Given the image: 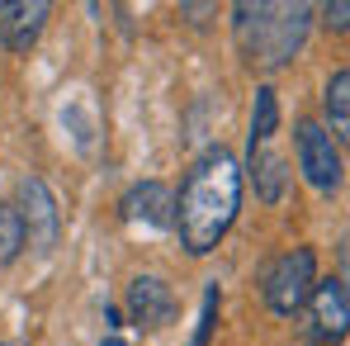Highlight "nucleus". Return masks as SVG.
I'll use <instances>...</instances> for the list:
<instances>
[{
	"mask_svg": "<svg viewBox=\"0 0 350 346\" xmlns=\"http://www.w3.org/2000/svg\"><path fill=\"white\" fill-rule=\"evenodd\" d=\"M100 346H128V342H123V337H105Z\"/></svg>",
	"mask_w": 350,
	"mask_h": 346,
	"instance_id": "nucleus-16",
	"label": "nucleus"
},
{
	"mask_svg": "<svg viewBox=\"0 0 350 346\" xmlns=\"http://www.w3.org/2000/svg\"><path fill=\"white\" fill-rule=\"evenodd\" d=\"M346 14H350L346 0H332V5H322V24H327V29H336V34H346V24H350Z\"/></svg>",
	"mask_w": 350,
	"mask_h": 346,
	"instance_id": "nucleus-15",
	"label": "nucleus"
},
{
	"mask_svg": "<svg viewBox=\"0 0 350 346\" xmlns=\"http://www.w3.org/2000/svg\"><path fill=\"white\" fill-rule=\"evenodd\" d=\"M123 219H128V223H142V228H171V219H175L171 185H161V180H137V185L123 195Z\"/></svg>",
	"mask_w": 350,
	"mask_h": 346,
	"instance_id": "nucleus-9",
	"label": "nucleus"
},
{
	"mask_svg": "<svg viewBox=\"0 0 350 346\" xmlns=\"http://www.w3.org/2000/svg\"><path fill=\"white\" fill-rule=\"evenodd\" d=\"M237 38L251 53V62L284 66L303 48L312 10L308 5H237Z\"/></svg>",
	"mask_w": 350,
	"mask_h": 346,
	"instance_id": "nucleus-2",
	"label": "nucleus"
},
{
	"mask_svg": "<svg viewBox=\"0 0 350 346\" xmlns=\"http://www.w3.org/2000/svg\"><path fill=\"white\" fill-rule=\"evenodd\" d=\"M48 14H53L48 0H5L0 5V48L14 58L33 53L43 29H48Z\"/></svg>",
	"mask_w": 350,
	"mask_h": 346,
	"instance_id": "nucleus-8",
	"label": "nucleus"
},
{
	"mask_svg": "<svg viewBox=\"0 0 350 346\" xmlns=\"http://www.w3.org/2000/svg\"><path fill=\"white\" fill-rule=\"evenodd\" d=\"M350 328V294L346 280L332 275V280H317L308 294V342L312 346H341Z\"/></svg>",
	"mask_w": 350,
	"mask_h": 346,
	"instance_id": "nucleus-6",
	"label": "nucleus"
},
{
	"mask_svg": "<svg viewBox=\"0 0 350 346\" xmlns=\"http://www.w3.org/2000/svg\"><path fill=\"white\" fill-rule=\"evenodd\" d=\"M293 157H298V171H303V180H308L312 190H322V195L341 190V180H346V162H341L336 138H332L322 123L303 119V123L293 128Z\"/></svg>",
	"mask_w": 350,
	"mask_h": 346,
	"instance_id": "nucleus-4",
	"label": "nucleus"
},
{
	"mask_svg": "<svg viewBox=\"0 0 350 346\" xmlns=\"http://www.w3.org/2000/svg\"><path fill=\"white\" fill-rule=\"evenodd\" d=\"M251 180H256V195L265 204H280L284 185H289V162L270 147H251Z\"/></svg>",
	"mask_w": 350,
	"mask_h": 346,
	"instance_id": "nucleus-10",
	"label": "nucleus"
},
{
	"mask_svg": "<svg viewBox=\"0 0 350 346\" xmlns=\"http://www.w3.org/2000/svg\"><path fill=\"white\" fill-rule=\"evenodd\" d=\"M128 318L137 323V328H147V332H157V328H166L175 323V313H180V299H175L171 280H161V275H133L128 280Z\"/></svg>",
	"mask_w": 350,
	"mask_h": 346,
	"instance_id": "nucleus-7",
	"label": "nucleus"
},
{
	"mask_svg": "<svg viewBox=\"0 0 350 346\" xmlns=\"http://www.w3.org/2000/svg\"><path fill=\"white\" fill-rule=\"evenodd\" d=\"M19 251H24V223H19L14 204H0V271L14 266Z\"/></svg>",
	"mask_w": 350,
	"mask_h": 346,
	"instance_id": "nucleus-13",
	"label": "nucleus"
},
{
	"mask_svg": "<svg viewBox=\"0 0 350 346\" xmlns=\"http://www.w3.org/2000/svg\"><path fill=\"white\" fill-rule=\"evenodd\" d=\"M312 285H317V256H312V247H289V251H280L260 271V294H265L270 313H280V318H293L308 304Z\"/></svg>",
	"mask_w": 350,
	"mask_h": 346,
	"instance_id": "nucleus-3",
	"label": "nucleus"
},
{
	"mask_svg": "<svg viewBox=\"0 0 350 346\" xmlns=\"http://www.w3.org/2000/svg\"><path fill=\"white\" fill-rule=\"evenodd\" d=\"M218 308H223V294H218V280L204 289V308H199V328H194V342L189 346H208L213 342V328H218Z\"/></svg>",
	"mask_w": 350,
	"mask_h": 346,
	"instance_id": "nucleus-14",
	"label": "nucleus"
},
{
	"mask_svg": "<svg viewBox=\"0 0 350 346\" xmlns=\"http://www.w3.org/2000/svg\"><path fill=\"white\" fill-rule=\"evenodd\" d=\"M237 214H241V166H237V157L228 147L199 152V162L189 166L180 195H175L171 228L180 232V247L189 256L218 251V242L232 232Z\"/></svg>",
	"mask_w": 350,
	"mask_h": 346,
	"instance_id": "nucleus-1",
	"label": "nucleus"
},
{
	"mask_svg": "<svg viewBox=\"0 0 350 346\" xmlns=\"http://www.w3.org/2000/svg\"><path fill=\"white\" fill-rule=\"evenodd\" d=\"M14 214L24 223V247H33L38 256H48L62 237V214H57V199L48 190L43 175H24L14 185Z\"/></svg>",
	"mask_w": 350,
	"mask_h": 346,
	"instance_id": "nucleus-5",
	"label": "nucleus"
},
{
	"mask_svg": "<svg viewBox=\"0 0 350 346\" xmlns=\"http://www.w3.org/2000/svg\"><path fill=\"white\" fill-rule=\"evenodd\" d=\"M280 128V95L275 86H256V105H251V147H265Z\"/></svg>",
	"mask_w": 350,
	"mask_h": 346,
	"instance_id": "nucleus-11",
	"label": "nucleus"
},
{
	"mask_svg": "<svg viewBox=\"0 0 350 346\" xmlns=\"http://www.w3.org/2000/svg\"><path fill=\"white\" fill-rule=\"evenodd\" d=\"M322 110H327V119H332V128L346 138V128H350V71L346 66L332 71L327 90H322Z\"/></svg>",
	"mask_w": 350,
	"mask_h": 346,
	"instance_id": "nucleus-12",
	"label": "nucleus"
},
{
	"mask_svg": "<svg viewBox=\"0 0 350 346\" xmlns=\"http://www.w3.org/2000/svg\"><path fill=\"white\" fill-rule=\"evenodd\" d=\"M0 346H24V342H0Z\"/></svg>",
	"mask_w": 350,
	"mask_h": 346,
	"instance_id": "nucleus-17",
	"label": "nucleus"
}]
</instances>
